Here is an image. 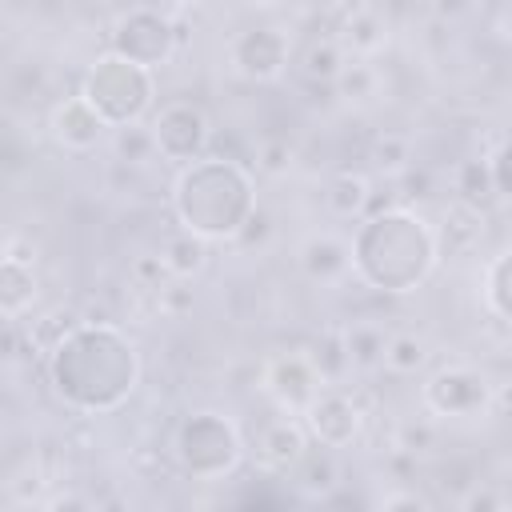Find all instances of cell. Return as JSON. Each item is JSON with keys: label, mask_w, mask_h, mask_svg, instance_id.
I'll list each match as a JSON object with an SVG mask.
<instances>
[{"label": "cell", "mask_w": 512, "mask_h": 512, "mask_svg": "<svg viewBox=\"0 0 512 512\" xmlns=\"http://www.w3.org/2000/svg\"><path fill=\"white\" fill-rule=\"evenodd\" d=\"M48 376L56 396L76 412H116L136 380H140V356L136 344L108 320L72 324L56 344L48 360Z\"/></svg>", "instance_id": "obj_1"}, {"label": "cell", "mask_w": 512, "mask_h": 512, "mask_svg": "<svg viewBox=\"0 0 512 512\" xmlns=\"http://www.w3.org/2000/svg\"><path fill=\"white\" fill-rule=\"evenodd\" d=\"M356 276L376 292H416L436 268V228L412 208H388L364 216L348 240Z\"/></svg>", "instance_id": "obj_2"}, {"label": "cell", "mask_w": 512, "mask_h": 512, "mask_svg": "<svg viewBox=\"0 0 512 512\" xmlns=\"http://www.w3.org/2000/svg\"><path fill=\"white\" fill-rule=\"evenodd\" d=\"M172 208L184 232L200 240H232L256 208L252 172L232 156H200L176 176Z\"/></svg>", "instance_id": "obj_3"}, {"label": "cell", "mask_w": 512, "mask_h": 512, "mask_svg": "<svg viewBox=\"0 0 512 512\" xmlns=\"http://www.w3.org/2000/svg\"><path fill=\"white\" fill-rule=\"evenodd\" d=\"M80 100L108 124V128H124V124H140L144 112L156 100V72L128 64L120 56H100L80 88Z\"/></svg>", "instance_id": "obj_4"}, {"label": "cell", "mask_w": 512, "mask_h": 512, "mask_svg": "<svg viewBox=\"0 0 512 512\" xmlns=\"http://www.w3.org/2000/svg\"><path fill=\"white\" fill-rule=\"evenodd\" d=\"M172 452L180 460V468L196 480H220L228 476L240 456H244V444H240V432L228 416L220 412H192L180 420L176 428V440H172Z\"/></svg>", "instance_id": "obj_5"}, {"label": "cell", "mask_w": 512, "mask_h": 512, "mask_svg": "<svg viewBox=\"0 0 512 512\" xmlns=\"http://www.w3.org/2000/svg\"><path fill=\"white\" fill-rule=\"evenodd\" d=\"M108 48H112V56L156 72V68L176 52L172 12H160V8H128V12L112 24Z\"/></svg>", "instance_id": "obj_6"}, {"label": "cell", "mask_w": 512, "mask_h": 512, "mask_svg": "<svg viewBox=\"0 0 512 512\" xmlns=\"http://www.w3.org/2000/svg\"><path fill=\"white\" fill-rule=\"evenodd\" d=\"M148 128H152L156 152H160L164 160H176V164L200 160V156L208 152V140H212L208 116H204V108L192 104V100H172V104H164Z\"/></svg>", "instance_id": "obj_7"}, {"label": "cell", "mask_w": 512, "mask_h": 512, "mask_svg": "<svg viewBox=\"0 0 512 512\" xmlns=\"http://www.w3.org/2000/svg\"><path fill=\"white\" fill-rule=\"evenodd\" d=\"M424 404L436 416H480L492 404V384H488V376L480 368L448 364V368L428 376Z\"/></svg>", "instance_id": "obj_8"}, {"label": "cell", "mask_w": 512, "mask_h": 512, "mask_svg": "<svg viewBox=\"0 0 512 512\" xmlns=\"http://www.w3.org/2000/svg\"><path fill=\"white\" fill-rule=\"evenodd\" d=\"M300 416H304L308 436H312L320 448H332V452H336V448H348V444L360 436V424H364L356 400H352L348 392H340V388H320L316 400H312Z\"/></svg>", "instance_id": "obj_9"}, {"label": "cell", "mask_w": 512, "mask_h": 512, "mask_svg": "<svg viewBox=\"0 0 512 512\" xmlns=\"http://www.w3.org/2000/svg\"><path fill=\"white\" fill-rule=\"evenodd\" d=\"M288 56H292V44L272 24H252L232 40V64L248 80H276L288 68Z\"/></svg>", "instance_id": "obj_10"}, {"label": "cell", "mask_w": 512, "mask_h": 512, "mask_svg": "<svg viewBox=\"0 0 512 512\" xmlns=\"http://www.w3.org/2000/svg\"><path fill=\"white\" fill-rule=\"evenodd\" d=\"M264 384H268L272 400H276L288 416H300V412L316 400V392L324 388V384L316 380L308 356H276V360L268 364V372H264Z\"/></svg>", "instance_id": "obj_11"}, {"label": "cell", "mask_w": 512, "mask_h": 512, "mask_svg": "<svg viewBox=\"0 0 512 512\" xmlns=\"http://www.w3.org/2000/svg\"><path fill=\"white\" fill-rule=\"evenodd\" d=\"M308 448H312V436H308L304 420H300V416H288V412L272 416V420L260 428V436H256L260 460H264L272 472H280V476H288V472L300 464V456H304Z\"/></svg>", "instance_id": "obj_12"}, {"label": "cell", "mask_w": 512, "mask_h": 512, "mask_svg": "<svg viewBox=\"0 0 512 512\" xmlns=\"http://www.w3.org/2000/svg\"><path fill=\"white\" fill-rule=\"evenodd\" d=\"M108 124L80 100V96H68L56 104L52 112V136L68 148V152H92L100 140H104Z\"/></svg>", "instance_id": "obj_13"}, {"label": "cell", "mask_w": 512, "mask_h": 512, "mask_svg": "<svg viewBox=\"0 0 512 512\" xmlns=\"http://www.w3.org/2000/svg\"><path fill=\"white\" fill-rule=\"evenodd\" d=\"M300 268L308 280L316 284H336L340 276H348L352 268V252H348V240L344 236H332V232H316L300 244Z\"/></svg>", "instance_id": "obj_14"}, {"label": "cell", "mask_w": 512, "mask_h": 512, "mask_svg": "<svg viewBox=\"0 0 512 512\" xmlns=\"http://www.w3.org/2000/svg\"><path fill=\"white\" fill-rule=\"evenodd\" d=\"M288 480H292V488L300 492V496H308V500H328L336 488H340V460H336V452L332 448H308L304 456H300V464L288 472Z\"/></svg>", "instance_id": "obj_15"}, {"label": "cell", "mask_w": 512, "mask_h": 512, "mask_svg": "<svg viewBox=\"0 0 512 512\" xmlns=\"http://www.w3.org/2000/svg\"><path fill=\"white\" fill-rule=\"evenodd\" d=\"M384 40H388V24H384V16H380L376 8L356 4V8L344 12L340 36H336V44H340L344 52H352V56H372V52L384 48Z\"/></svg>", "instance_id": "obj_16"}, {"label": "cell", "mask_w": 512, "mask_h": 512, "mask_svg": "<svg viewBox=\"0 0 512 512\" xmlns=\"http://www.w3.org/2000/svg\"><path fill=\"white\" fill-rule=\"evenodd\" d=\"M452 188H456V204L484 216L492 204H496V188H492V176H488V164L484 156H472V160H460L456 164V176H452Z\"/></svg>", "instance_id": "obj_17"}, {"label": "cell", "mask_w": 512, "mask_h": 512, "mask_svg": "<svg viewBox=\"0 0 512 512\" xmlns=\"http://www.w3.org/2000/svg\"><path fill=\"white\" fill-rule=\"evenodd\" d=\"M36 304V272L0 256V320H16Z\"/></svg>", "instance_id": "obj_18"}, {"label": "cell", "mask_w": 512, "mask_h": 512, "mask_svg": "<svg viewBox=\"0 0 512 512\" xmlns=\"http://www.w3.org/2000/svg\"><path fill=\"white\" fill-rule=\"evenodd\" d=\"M160 260H164V268H168L172 280H192V276H200L208 268V240H200V236H192V232L180 228V232H172L164 240Z\"/></svg>", "instance_id": "obj_19"}, {"label": "cell", "mask_w": 512, "mask_h": 512, "mask_svg": "<svg viewBox=\"0 0 512 512\" xmlns=\"http://www.w3.org/2000/svg\"><path fill=\"white\" fill-rule=\"evenodd\" d=\"M340 336H344L348 364H352L356 372H372V368H380V360H384V344H388V332H384L376 320H356V324L340 328Z\"/></svg>", "instance_id": "obj_20"}, {"label": "cell", "mask_w": 512, "mask_h": 512, "mask_svg": "<svg viewBox=\"0 0 512 512\" xmlns=\"http://www.w3.org/2000/svg\"><path fill=\"white\" fill-rule=\"evenodd\" d=\"M368 196H372V188H368V180H364L360 172H336V176H328V184H324V208H328L336 220H356V216H364Z\"/></svg>", "instance_id": "obj_21"}, {"label": "cell", "mask_w": 512, "mask_h": 512, "mask_svg": "<svg viewBox=\"0 0 512 512\" xmlns=\"http://www.w3.org/2000/svg\"><path fill=\"white\" fill-rule=\"evenodd\" d=\"M308 364H312V372H316V380H320L324 388H340V380L352 372L348 352H344V336H340V328H328V332H324V336L312 344Z\"/></svg>", "instance_id": "obj_22"}, {"label": "cell", "mask_w": 512, "mask_h": 512, "mask_svg": "<svg viewBox=\"0 0 512 512\" xmlns=\"http://www.w3.org/2000/svg\"><path fill=\"white\" fill-rule=\"evenodd\" d=\"M344 48L336 44V36H316L308 40V48L300 52V72L312 80V84H332L344 68Z\"/></svg>", "instance_id": "obj_23"}, {"label": "cell", "mask_w": 512, "mask_h": 512, "mask_svg": "<svg viewBox=\"0 0 512 512\" xmlns=\"http://www.w3.org/2000/svg\"><path fill=\"white\" fill-rule=\"evenodd\" d=\"M428 340L416 336V332H388V344H384V368L396 372V376H416L424 364H428Z\"/></svg>", "instance_id": "obj_24"}, {"label": "cell", "mask_w": 512, "mask_h": 512, "mask_svg": "<svg viewBox=\"0 0 512 512\" xmlns=\"http://www.w3.org/2000/svg\"><path fill=\"white\" fill-rule=\"evenodd\" d=\"M112 152H116L120 164H132V168H140V164H148V160L160 156L148 124H124V128H116L112 132Z\"/></svg>", "instance_id": "obj_25"}, {"label": "cell", "mask_w": 512, "mask_h": 512, "mask_svg": "<svg viewBox=\"0 0 512 512\" xmlns=\"http://www.w3.org/2000/svg\"><path fill=\"white\" fill-rule=\"evenodd\" d=\"M368 160H372L376 172H384V176L396 180V176L412 164V140H408L404 132H380V136L372 140V148H368Z\"/></svg>", "instance_id": "obj_26"}, {"label": "cell", "mask_w": 512, "mask_h": 512, "mask_svg": "<svg viewBox=\"0 0 512 512\" xmlns=\"http://www.w3.org/2000/svg\"><path fill=\"white\" fill-rule=\"evenodd\" d=\"M480 220H484V216H476V212L452 204L448 216H444V228L436 232V248H448V252H464V248H472V244L480 240Z\"/></svg>", "instance_id": "obj_27"}, {"label": "cell", "mask_w": 512, "mask_h": 512, "mask_svg": "<svg viewBox=\"0 0 512 512\" xmlns=\"http://www.w3.org/2000/svg\"><path fill=\"white\" fill-rule=\"evenodd\" d=\"M508 280H512V256L500 252L492 264H488V276H484V300L492 308V316L504 324L508 312H512V296H508Z\"/></svg>", "instance_id": "obj_28"}, {"label": "cell", "mask_w": 512, "mask_h": 512, "mask_svg": "<svg viewBox=\"0 0 512 512\" xmlns=\"http://www.w3.org/2000/svg\"><path fill=\"white\" fill-rule=\"evenodd\" d=\"M332 88H336L340 96H348V100H364V96H372V88H376V68L364 64V60H352V64L340 68V76L332 80Z\"/></svg>", "instance_id": "obj_29"}, {"label": "cell", "mask_w": 512, "mask_h": 512, "mask_svg": "<svg viewBox=\"0 0 512 512\" xmlns=\"http://www.w3.org/2000/svg\"><path fill=\"white\" fill-rule=\"evenodd\" d=\"M460 512H508V500H504V492H500L496 484L476 480V484L460 496Z\"/></svg>", "instance_id": "obj_30"}, {"label": "cell", "mask_w": 512, "mask_h": 512, "mask_svg": "<svg viewBox=\"0 0 512 512\" xmlns=\"http://www.w3.org/2000/svg\"><path fill=\"white\" fill-rule=\"evenodd\" d=\"M256 168H260L264 176H284V172L292 168V148H288V140H264V144L256 148Z\"/></svg>", "instance_id": "obj_31"}, {"label": "cell", "mask_w": 512, "mask_h": 512, "mask_svg": "<svg viewBox=\"0 0 512 512\" xmlns=\"http://www.w3.org/2000/svg\"><path fill=\"white\" fill-rule=\"evenodd\" d=\"M396 184H400V192H396V196H404V200H428V196H432V188H436L432 172H428V168H420V164H408V168L396 176Z\"/></svg>", "instance_id": "obj_32"}, {"label": "cell", "mask_w": 512, "mask_h": 512, "mask_svg": "<svg viewBox=\"0 0 512 512\" xmlns=\"http://www.w3.org/2000/svg\"><path fill=\"white\" fill-rule=\"evenodd\" d=\"M132 280H136L140 288H148V292H160L172 276H168V268H164L160 256H136V260H132Z\"/></svg>", "instance_id": "obj_33"}, {"label": "cell", "mask_w": 512, "mask_h": 512, "mask_svg": "<svg viewBox=\"0 0 512 512\" xmlns=\"http://www.w3.org/2000/svg\"><path fill=\"white\" fill-rule=\"evenodd\" d=\"M268 236H272V216H268V212L256 204V208H252V216L240 224V232H236L232 240H236L240 248H256V244H264Z\"/></svg>", "instance_id": "obj_34"}, {"label": "cell", "mask_w": 512, "mask_h": 512, "mask_svg": "<svg viewBox=\"0 0 512 512\" xmlns=\"http://www.w3.org/2000/svg\"><path fill=\"white\" fill-rule=\"evenodd\" d=\"M432 444H436V432L428 424H400L396 428V452L416 456V452H428Z\"/></svg>", "instance_id": "obj_35"}, {"label": "cell", "mask_w": 512, "mask_h": 512, "mask_svg": "<svg viewBox=\"0 0 512 512\" xmlns=\"http://www.w3.org/2000/svg\"><path fill=\"white\" fill-rule=\"evenodd\" d=\"M484 164H488V176H492L496 200H504V196H508V144L500 140V144L492 148V156H484Z\"/></svg>", "instance_id": "obj_36"}, {"label": "cell", "mask_w": 512, "mask_h": 512, "mask_svg": "<svg viewBox=\"0 0 512 512\" xmlns=\"http://www.w3.org/2000/svg\"><path fill=\"white\" fill-rule=\"evenodd\" d=\"M380 512H432V508H428V500L420 492H388Z\"/></svg>", "instance_id": "obj_37"}, {"label": "cell", "mask_w": 512, "mask_h": 512, "mask_svg": "<svg viewBox=\"0 0 512 512\" xmlns=\"http://www.w3.org/2000/svg\"><path fill=\"white\" fill-rule=\"evenodd\" d=\"M44 512H96V504L88 496H80V492H60V496H52L44 504Z\"/></svg>", "instance_id": "obj_38"}, {"label": "cell", "mask_w": 512, "mask_h": 512, "mask_svg": "<svg viewBox=\"0 0 512 512\" xmlns=\"http://www.w3.org/2000/svg\"><path fill=\"white\" fill-rule=\"evenodd\" d=\"M160 304H164L168 312H184V308H192V288H184V284H164V288H160Z\"/></svg>", "instance_id": "obj_39"}]
</instances>
